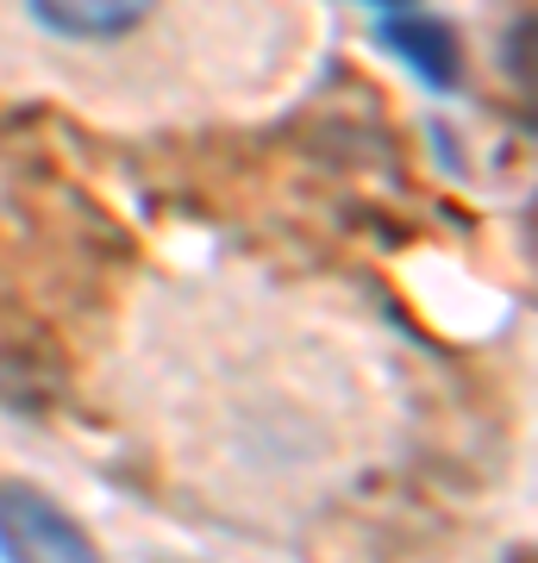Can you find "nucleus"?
Here are the masks:
<instances>
[{
  "label": "nucleus",
  "mask_w": 538,
  "mask_h": 563,
  "mask_svg": "<svg viewBox=\"0 0 538 563\" xmlns=\"http://www.w3.org/2000/svg\"><path fill=\"white\" fill-rule=\"evenodd\" d=\"M0 563H100V551L44 488L0 483Z\"/></svg>",
  "instance_id": "f257e3e1"
},
{
  "label": "nucleus",
  "mask_w": 538,
  "mask_h": 563,
  "mask_svg": "<svg viewBox=\"0 0 538 563\" xmlns=\"http://www.w3.org/2000/svg\"><path fill=\"white\" fill-rule=\"evenodd\" d=\"M151 7L157 0H32V13L63 38H120L151 20Z\"/></svg>",
  "instance_id": "7ed1b4c3"
},
{
  "label": "nucleus",
  "mask_w": 538,
  "mask_h": 563,
  "mask_svg": "<svg viewBox=\"0 0 538 563\" xmlns=\"http://www.w3.org/2000/svg\"><path fill=\"white\" fill-rule=\"evenodd\" d=\"M370 7H388V13H395V7H407V0H370Z\"/></svg>",
  "instance_id": "20e7f679"
},
{
  "label": "nucleus",
  "mask_w": 538,
  "mask_h": 563,
  "mask_svg": "<svg viewBox=\"0 0 538 563\" xmlns=\"http://www.w3.org/2000/svg\"><path fill=\"white\" fill-rule=\"evenodd\" d=\"M376 38L388 44L432 95H451L463 81V44H458V32H451V20H439V13H400L395 7V13L376 25Z\"/></svg>",
  "instance_id": "f03ea898"
}]
</instances>
